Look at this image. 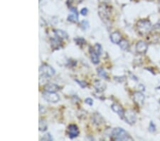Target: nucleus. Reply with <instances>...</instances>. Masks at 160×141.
<instances>
[{
  "label": "nucleus",
  "instance_id": "nucleus-13",
  "mask_svg": "<svg viewBox=\"0 0 160 141\" xmlns=\"http://www.w3.org/2000/svg\"><path fill=\"white\" fill-rule=\"evenodd\" d=\"M89 53L90 55V58H91L92 62L94 64H98V63L100 62V59H99V55L96 53L93 48L90 47Z\"/></svg>",
  "mask_w": 160,
  "mask_h": 141
},
{
  "label": "nucleus",
  "instance_id": "nucleus-16",
  "mask_svg": "<svg viewBox=\"0 0 160 141\" xmlns=\"http://www.w3.org/2000/svg\"><path fill=\"white\" fill-rule=\"evenodd\" d=\"M94 86L97 90V91L102 92L103 90H105V88H106V85L102 82L101 81H96L94 83Z\"/></svg>",
  "mask_w": 160,
  "mask_h": 141
},
{
  "label": "nucleus",
  "instance_id": "nucleus-9",
  "mask_svg": "<svg viewBox=\"0 0 160 141\" xmlns=\"http://www.w3.org/2000/svg\"><path fill=\"white\" fill-rule=\"evenodd\" d=\"M144 96L142 93L139 91L134 93L133 100L137 106H142V104H144Z\"/></svg>",
  "mask_w": 160,
  "mask_h": 141
},
{
  "label": "nucleus",
  "instance_id": "nucleus-10",
  "mask_svg": "<svg viewBox=\"0 0 160 141\" xmlns=\"http://www.w3.org/2000/svg\"><path fill=\"white\" fill-rule=\"evenodd\" d=\"M111 108H112V110L114 111V112L117 113L121 118H124V113H125V111H124L122 106H120V105L118 104H113L112 106H111Z\"/></svg>",
  "mask_w": 160,
  "mask_h": 141
},
{
  "label": "nucleus",
  "instance_id": "nucleus-5",
  "mask_svg": "<svg viewBox=\"0 0 160 141\" xmlns=\"http://www.w3.org/2000/svg\"><path fill=\"white\" fill-rule=\"evenodd\" d=\"M43 98L45 99L46 101L50 103H57L59 101L60 97L56 93H51V92H47L45 91L43 93Z\"/></svg>",
  "mask_w": 160,
  "mask_h": 141
},
{
  "label": "nucleus",
  "instance_id": "nucleus-25",
  "mask_svg": "<svg viewBox=\"0 0 160 141\" xmlns=\"http://www.w3.org/2000/svg\"><path fill=\"white\" fill-rule=\"evenodd\" d=\"M75 81L79 84V86H81V88H84L87 86V83H86L85 81H79V80H78V79H75Z\"/></svg>",
  "mask_w": 160,
  "mask_h": 141
},
{
  "label": "nucleus",
  "instance_id": "nucleus-30",
  "mask_svg": "<svg viewBox=\"0 0 160 141\" xmlns=\"http://www.w3.org/2000/svg\"><path fill=\"white\" fill-rule=\"evenodd\" d=\"M159 104H160V99H159Z\"/></svg>",
  "mask_w": 160,
  "mask_h": 141
},
{
  "label": "nucleus",
  "instance_id": "nucleus-26",
  "mask_svg": "<svg viewBox=\"0 0 160 141\" xmlns=\"http://www.w3.org/2000/svg\"><path fill=\"white\" fill-rule=\"evenodd\" d=\"M156 130V126L152 121L150 122V123H149V130L151 132H155Z\"/></svg>",
  "mask_w": 160,
  "mask_h": 141
},
{
  "label": "nucleus",
  "instance_id": "nucleus-2",
  "mask_svg": "<svg viewBox=\"0 0 160 141\" xmlns=\"http://www.w3.org/2000/svg\"><path fill=\"white\" fill-rule=\"evenodd\" d=\"M137 29L140 34L145 36L151 32V29H152V26H151V22L149 21L142 19L138 21L137 23Z\"/></svg>",
  "mask_w": 160,
  "mask_h": 141
},
{
  "label": "nucleus",
  "instance_id": "nucleus-1",
  "mask_svg": "<svg viewBox=\"0 0 160 141\" xmlns=\"http://www.w3.org/2000/svg\"><path fill=\"white\" fill-rule=\"evenodd\" d=\"M111 138L114 140H131L132 138L130 135L121 128H114L112 131Z\"/></svg>",
  "mask_w": 160,
  "mask_h": 141
},
{
  "label": "nucleus",
  "instance_id": "nucleus-12",
  "mask_svg": "<svg viewBox=\"0 0 160 141\" xmlns=\"http://www.w3.org/2000/svg\"><path fill=\"white\" fill-rule=\"evenodd\" d=\"M110 38V41H112L113 44H119L120 42L122 40L121 34L118 32V31H115V32L111 33Z\"/></svg>",
  "mask_w": 160,
  "mask_h": 141
},
{
  "label": "nucleus",
  "instance_id": "nucleus-18",
  "mask_svg": "<svg viewBox=\"0 0 160 141\" xmlns=\"http://www.w3.org/2000/svg\"><path fill=\"white\" fill-rule=\"evenodd\" d=\"M47 123H46V121L45 120L43 119H40L39 120V128L40 131H46L47 130Z\"/></svg>",
  "mask_w": 160,
  "mask_h": 141
},
{
  "label": "nucleus",
  "instance_id": "nucleus-4",
  "mask_svg": "<svg viewBox=\"0 0 160 141\" xmlns=\"http://www.w3.org/2000/svg\"><path fill=\"white\" fill-rule=\"evenodd\" d=\"M39 72L41 76L45 78H50L55 74V70L49 65L44 64L39 68Z\"/></svg>",
  "mask_w": 160,
  "mask_h": 141
},
{
  "label": "nucleus",
  "instance_id": "nucleus-20",
  "mask_svg": "<svg viewBox=\"0 0 160 141\" xmlns=\"http://www.w3.org/2000/svg\"><path fill=\"white\" fill-rule=\"evenodd\" d=\"M68 22H73L75 23L78 21V14H70L68 16Z\"/></svg>",
  "mask_w": 160,
  "mask_h": 141
},
{
  "label": "nucleus",
  "instance_id": "nucleus-21",
  "mask_svg": "<svg viewBox=\"0 0 160 141\" xmlns=\"http://www.w3.org/2000/svg\"><path fill=\"white\" fill-rule=\"evenodd\" d=\"M74 41H75V43L78 44V45H80V46H83V45H84V44H85V43H86L85 40L84 39L83 37L75 38Z\"/></svg>",
  "mask_w": 160,
  "mask_h": 141
},
{
  "label": "nucleus",
  "instance_id": "nucleus-29",
  "mask_svg": "<svg viewBox=\"0 0 160 141\" xmlns=\"http://www.w3.org/2000/svg\"><path fill=\"white\" fill-rule=\"evenodd\" d=\"M73 1H74L75 2H78V3H79V2H81L83 1V0H73Z\"/></svg>",
  "mask_w": 160,
  "mask_h": 141
},
{
  "label": "nucleus",
  "instance_id": "nucleus-3",
  "mask_svg": "<svg viewBox=\"0 0 160 141\" xmlns=\"http://www.w3.org/2000/svg\"><path fill=\"white\" fill-rule=\"evenodd\" d=\"M111 12L110 7L106 5V4H103L99 6L98 7V14L100 16L101 19L104 22H109L110 19Z\"/></svg>",
  "mask_w": 160,
  "mask_h": 141
},
{
  "label": "nucleus",
  "instance_id": "nucleus-7",
  "mask_svg": "<svg viewBox=\"0 0 160 141\" xmlns=\"http://www.w3.org/2000/svg\"><path fill=\"white\" fill-rule=\"evenodd\" d=\"M68 134L69 138L73 139L78 136L79 129L75 124H71L68 127Z\"/></svg>",
  "mask_w": 160,
  "mask_h": 141
},
{
  "label": "nucleus",
  "instance_id": "nucleus-19",
  "mask_svg": "<svg viewBox=\"0 0 160 141\" xmlns=\"http://www.w3.org/2000/svg\"><path fill=\"white\" fill-rule=\"evenodd\" d=\"M97 72H98V75L99 76H100L101 78L105 79H108V75H107V73L105 72V71L103 68H98L97 69Z\"/></svg>",
  "mask_w": 160,
  "mask_h": 141
},
{
  "label": "nucleus",
  "instance_id": "nucleus-28",
  "mask_svg": "<svg viewBox=\"0 0 160 141\" xmlns=\"http://www.w3.org/2000/svg\"><path fill=\"white\" fill-rule=\"evenodd\" d=\"M88 9L87 8H83V9H82L81 10V15H83V16H85L86 14H87L88 13Z\"/></svg>",
  "mask_w": 160,
  "mask_h": 141
},
{
  "label": "nucleus",
  "instance_id": "nucleus-27",
  "mask_svg": "<svg viewBox=\"0 0 160 141\" xmlns=\"http://www.w3.org/2000/svg\"><path fill=\"white\" fill-rule=\"evenodd\" d=\"M85 103L86 104L89 105L90 106H92V105H93V100H92V98H86V99L85 100Z\"/></svg>",
  "mask_w": 160,
  "mask_h": 141
},
{
  "label": "nucleus",
  "instance_id": "nucleus-17",
  "mask_svg": "<svg viewBox=\"0 0 160 141\" xmlns=\"http://www.w3.org/2000/svg\"><path fill=\"white\" fill-rule=\"evenodd\" d=\"M119 45H120V47L121 48V49L124 50V51H125V50H128L130 48L129 42H128V41H127L126 39H122L121 41L120 42Z\"/></svg>",
  "mask_w": 160,
  "mask_h": 141
},
{
  "label": "nucleus",
  "instance_id": "nucleus-11",
  "mask_svg": "<svg viewBox=\"0 0 160 141\" xmlns=\"http://www.w3.org/2000/svg\"><path fill=\"white\" fill-rule=\"evenodd\" d=\"M44 90L45 91L51 92V93H56L58 90H59V86L56 85L55 83H47L44 86Z\"/></svg>",
  "mask_w": 160,
  "mask_h": 141
},
{
  "label": "nucleus",
  "instance_id": "nucleus-22",
  "mask_svg": "<svg viewBox=\"0 0 160 141\" xmlns=\"http://www.w3.org/2000/svg\"><path fill=\"white\" fill-rule=\"evenodd\" d=\"M93 49L99 56L101 55V54H102L103 52V49H102V46H101L100 44H96V45L94 46Z\"/></svg>",
  "mask_w": 160,
  "mask_h": 141
},
{
  "label": "nucleus",
  "instance_id": "nucleus-14",
  "mask_svg": "<svg viewBox=\"0 0 160 141\" xmlns=\"http://www.w3.org/2000/svg\"><path fill=\"white\" fill-rule=\"evenodd\" d=\"M54 34L57 38L60 39H67L68 38V35L65 31H63L61 29H54Z\"/></svg>",
  "mask_w": 160,
  "mask_h": 141
},
{
  "label": "nucleus",
  "instance_id": "nucleus-15",
  "mask_svg": "<svg viewBox=\"0 0 160 141\" xmlns=\"http://www.w3.org/2000/svg\"><path fill=\"white\" fill-rule=\"evenodd\" d=\"M51 46H52V49H60V46H61V39H58L57 37H55L54 38V39H51Z\"/></svg>",
  "mask_w": 160,
  "mask_h": 141
},
{
  "label": "nucleus",
  "instance_id": "nucleus-23",
  "mask_svg": "<svg viewBox=\"0 0 160 141\" xmlns=\"http://www.w3.org/2000/svg\"><path fill=\"white\" fill-rule=\"evenodd\" d=\"M41 140L52 141V140H54V138H53V137H52L51 135H50L49 132H48V133L45 134L43 137H42V138H41Z\"/></svg>",
  "mask_w": 160,
  "mask_h": 141
},
{
  "label": "nucleus",
  "instance_id": "nucleus-6",
  "mask_svg": "<svg viewBox=\"0 0 160 141\" xmlns=\"http://www.w3.org/2000/svg\"><path fill=\"white\" fill-rule=\"evenodd\" d=\"M124 118L125 119L126 122L130 125H133L137 121V117L135 113L132 110H127L124 113Z\"/></svg>",
  "mask_w": 160,
  "mask_h": 141
},
{
  "label": "nucleus",
  "instance_id": "nucleus-24",
  "mask_svg": "<svg viewBox=\"0 0 160 141\" xmlns=\"http://www.w3.org/2000/svg\"><path fill=\"white\" fill-rule=\"evenodd\" d=\"M90 26V24H89V22H88L87 20H83L81 22V27L82 29H84V30H85V29H87L89 28Z\"/></svg>",
  "mask_w": 160,
  "mask_h": 141
},
{
  "label": "nucleus",
  "instance_id": "nucleus-8",
  "mask_svg": "<svg viewBox=\"0 0 160 141\" xmlns=\"http://www.w3.org/2000/svg\"><path fill=\"white\" fill-rule=\"evenodd\" d=\"M147 49H148V45H147V44L144 41H140L137 43L136 51L137 52L138 54H145L147 51Z\"/></svg>",
  "mask_w": 160,
  "mask_h": 141
}]
</instances>
